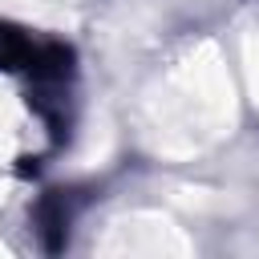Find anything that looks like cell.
I'll list each match as a JSON object with an SVG mask.
<instances>
[{
    "mask_svg": "<svg viewBox=\"0 0 259 259\" xmlns=\"http://www.w3.org/2000/svg\"><path fill=\"white\" fill-rule=\"evenodd\" d=\"M93 251L117 259H186L194 255V243L162 210H125L101 227Z\"/></svg>",
    "mask_w": 259,
    "mask_h": 259,
    "instance_id": "2",
    "label": "cell"
},
{
    "mask_svg": "<svg viewBox=\"0 0 259 259\" xmlns=\"http://www.w3.org/2000/svg\"><path fill=\"white\" fill-rule=\"evenodd\" d=\"M4 12L36 20V24H73L77 20V0H0Z\"/></svg>",
    "mask_w": 259,
    "mask_h": 259,
    "instance_id": "3",
    "label": "cell"
},
{
    "mask_svg": "<svg viewBox=\"0 0 259 259\" xmlns=\"http://www.w3.org/2000/svg\"><path fill=\"white\" fill-rule=\"evenodd\" d=\"M8 255H12V251H8V247H4V243H0V259H8Z\"/></svg>",
    "mask_w": 259,
    "mask_h": 259,
    "instance_id": "5",
    "label": "cell"
},
{
    "mask_svg": "<svg viewBox=\"0 0 259 259\" xmlns=\"http://www.w3.org/2000/svg\"><path fill=\"white\" fill-rule=\"evenodd\" d=\"M243 77H247L251 101L259 105V32H247L243 36Z\"/></svg>",
    "mask_w": 259,
    "mask_h": 259,
    "instance_id": "4",
    "label": "cell"
},
{
    "mask_svg": "<svg viewBox=\"0 0 259 259\" xmlns=\"http://www.w3.org/2000/svg\"><path fill=\"white\" fill-rule=\"evenodd\" d=\"M239 117L235 81L223 65L219 45L198 40L186 49L138 101V138L158 158H198L231 138Z\"/></svg>",
    "mask_w": 259,
    "mask_h": 259,
    "instance_id": "1",
    "label": "cell"
}]
</instances>
